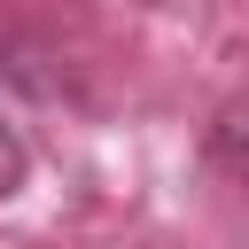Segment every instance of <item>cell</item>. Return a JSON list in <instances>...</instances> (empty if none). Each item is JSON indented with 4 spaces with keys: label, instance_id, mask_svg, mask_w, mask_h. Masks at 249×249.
I'll return each instance as SVG.
<instances>
[{
    "label": "cell",
    "instance_id": "cell-1",
    "mask_svg": "<svg viewBox=\"0 0 249 249\" xmlns=\"http://www.w3.org/2000/svg\"><path fill=\"white\" fill-rule=\"evenodd\" d=\"M23 187V140L8 132V117H0V195H16Z\"/></svg>",
    "mask_w": 249,
    "mask_h": 249
}]
</instances>
